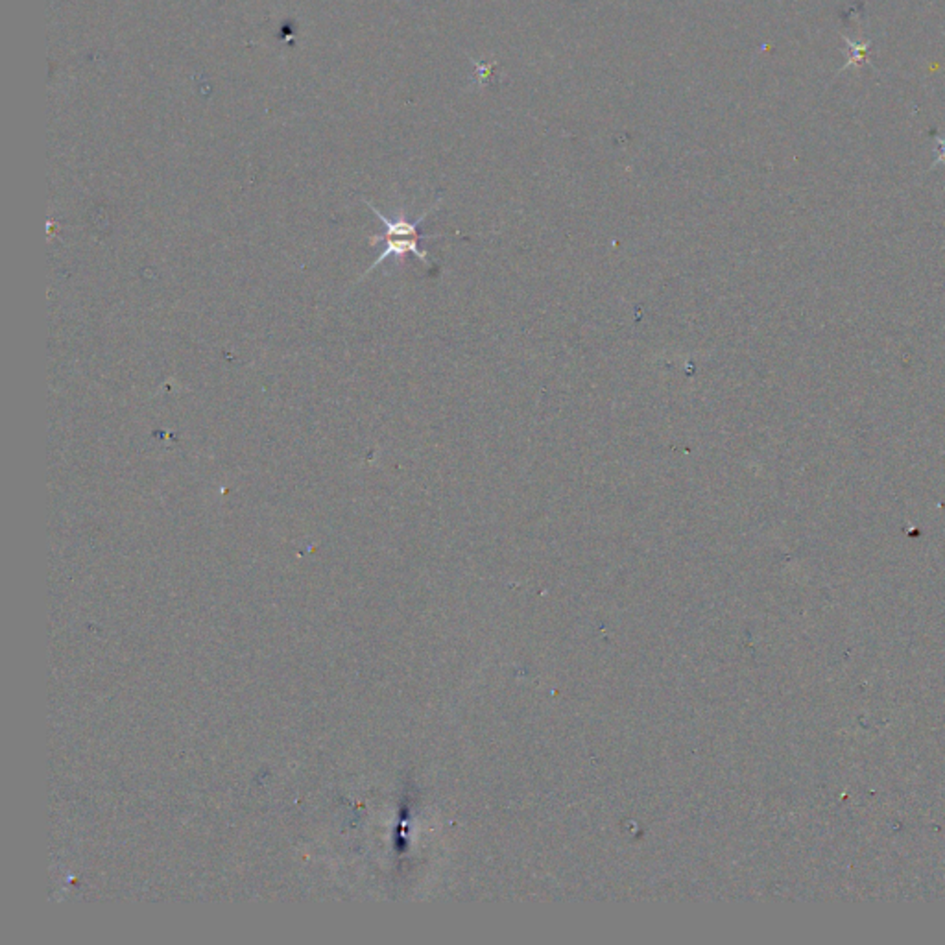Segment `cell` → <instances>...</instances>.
<instances>
[{"label":"cell","mask_w":945,"mask_h":945,"mask_svg":"<svg viewBox=\"0 0 945 945\" xmlns=\"http://www.w3.org/2000/svg\"><path fill=\"white\" fill-rule=\"evenodd\" d=\"M364 204H366V206L375 213V217H377V218L382 222V226H384V233H382V235H375V237H371V242H373V244H375V242H384V249L381 251L379 259H377V260L368 268V272H366L361 279H364L370 272H373V269H375L381 262H384L386 259H390V257L402 259V257H407L409 253H412V255H414L418 260H422L427 268L432 266V260H431L429 253H427L425 249H422L420 240H423V239H440V235H423V233L420 231V226H422V222H423V220H425L432 211L438 209L440 199L436 201V204H434L432 208H429V209H427V211H425L418 220H414V222L407 220L404 217H399V218L391 220V218L384 217V215H382V213H381L373 204H370L368 199H364ZM361 279H359V281H361Z\"/></svg>","instance_id":"cell-1"}]
</instances>
